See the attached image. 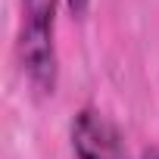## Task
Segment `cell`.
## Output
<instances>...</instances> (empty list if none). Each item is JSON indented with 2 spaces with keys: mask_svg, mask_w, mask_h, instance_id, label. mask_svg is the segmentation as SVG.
<instances>
[{
  "mask_svg": "<svg viewBox=\"0 0 159 159\" xmlns=\"http://www.w3.org/2000/svg\"><path fill=\"white\" fill-rule=\"evenodd\" d=\"M140 159H159V147H150V150H143V156Z\"/></svg>",
  "mask_w": 159,
  "mask_h": 159,
  "instance_id": "cell-4",
  "label": "cell"
},
{
  "mask_svg": "<svg viewBox=\"0 0 159 159\" xmlns=\"http://www.w3.org/2000/svg\"><path fill=\"white\" fill-rule=\"evenodd\" d=\"M69 3V13L75 16V19H81L84 13H88V7H91V0H66Z\"/></svg>",
  "mask_w": 159,
  "mask_h": 159,
  "instance_id": "cell-3",
  "label": "cell"
},
{
  "mask_svg": "<svg viewBox=\"0 0 159 159\" xmlns=\"http://www.w3.org/2000/svg\"><path fill=\"white\" fill-rule=\"evenodd\" d=\"M69 140H72L75 159H131L119 125L94 106H84L75 112Z\"/></svg>",
  "mask_w": 159,
  "mask_h": 159,
  "instance_id": "cell-2",
  "label": "cell"
},
{
  "mask_svg": "<svg viewBox=\"0 0 159 159\" xmlns=\"http://www.w3.org/2000/svg\"><path fill=\"white\" fill-rule=\"evenodd\" d=\"M56 7L59 0H22V19L16 34V56L22 75L31 84V91L41 97H53L59 81Z\"/></svg>",
  "mask_w": 159,
  "mask_h": 159,
  "instance_id": "cell-1",
  "label": "cell"
}]
</instances>
